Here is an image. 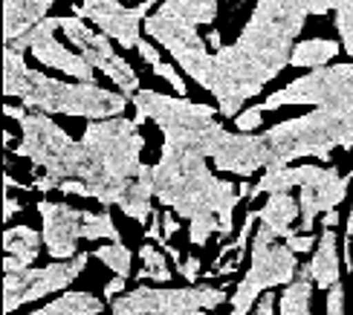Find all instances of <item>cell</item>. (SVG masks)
Wrapping results in <instances>:
<instances>
[{
    "instance_id": "cell-8",
    "label": "cell",
    "mask_w": 353,
    "mask_h": 315,
    "mask_svg": "<svg viewBox=\"0 0 353 315\" xmlns=\"http://www.w3.org/2000/svg\"><path fill=\"white\" fill-rule=\"evenodd\" d=\"M272 145L267 133H226L220 142L217 154L212 156V165L220 174H232L241 179H252L258 171H267L272 165Z\"/></svg>"
},
{
    "instance_id": "cell-2",
    "label": "cell",
    "mask_w": 353,
    "mask_h": 315,
    "mask_svg": "<svg viewBox=\"0 0 353 315\" xmlns=\"http://www.w3.org/2000/svg\"><path fill=\"white\" fill-rule=\"evenodd\" d=\"M21 125L23 136L14 148V156H26L35 168H41V174H50L55 179H84L87 185L108 179L105 165L96 159V154L61 130L50 113L29 110Z\"/></svg>"
},
{
    "instance_id": "cell-14",
    "label": "cell",
    "mask_w": 353,
    "mask_h": 315,
    "mask_svg": "<svg viewBox=\"0 0 353 315\" xmlns=\"http://www.w3.org/2000/svg\"><path fill=\"white\" fill-rule=\"evenodd\" d=\"M105 312V301L93 292H64L47 307H41L29 315H101Z\"/></svg>"
},
{
    "instance_id": "cell-1",
    "label": "cell",
    "mask_w": 353,
    "mask_h": 315,
    "mask_svg": "<svg viewBox=\"0 0 353 315\" xmlns=\"http://www.w3.org/2000/svg\"><path fill=\"white\" fill-rule=\"evenodd\" d=\"M154 197L159 205L174 208L180 220H194L200 214H217L238 194L232 179H217L205 156L168 145L163 139V154L157 162V185Z\"/></svg>"
},
{
    "instance_id": "cell-23",
    "label": "cell",
    "mask_w": 353,
    "mask_h": 315,
    "mask_svg": "<svg viewBox=\"0 0 353 315\" xmlns=\"http://www.w3.org/2000/svg\"><path fill=\"white\" fill-rule=\"evenodd\" d=\"M176 275L185 278L188 283H197L200 275H203V261H200V254H188V258H183L180 263H176Z\"/></svg>"
},
{
    "instance_id": "cell-10",
    "label": "cell",
    "mask_w": 353,
    "mask_h": 315,
    "mask_svg": "<svg viewBox=\"0 0 353 315\" xmlns=\"http://www.w3.org/2000/svg\"><path fill=\"white\" fill-rule=\"evenodd\" d=\"M47 249L43 246V234L32 226H6L3 232V269L6 272H14V269H26L35 266L38 254Z\"/></svg>"
},
{
    "instance_id": "cell-30",
    "label": "cell",
    "mask_w": 353,
    "mask_h": 315,
    "mask_svg": "<svg viewBox=\"0 0 353 315\" xmlns=\"http://www.w3.org/2000/svg\"><path fill=\"white\" fill-rule=\"evenodd\" d=\"M336 226H339V208L321 214V229H336Z\"/></svg>"
},
{
    "instance_id": "cell-11",
    "label": "cell",
    "mask_w": 353,
    "mask_h": 315,
    "mask_svg": "<svg viewBox=\"0 0 353 315\" xmlns=\"http://www.w3.org/2000/svg\"><path fill=\"white\" fill-rule=\"evenodd\" d=\"M342 261H339V237L336 229H321L319 243L313 249L310 258V272H313V283L316 289H330L336 283H342Z\"/></svg>"
},
{
    "instance_id": "cell-17",
    "label": "cell",
    "mask_w": 353,
    "mask_h": 315,
    "mask_svg": "<svg viewBox=\"0 0 353 315\" xmlns=\"http://www.w3.org/2000/svg\"><path fill=\"white\" fill-rule=\"evenodd\" d=\"M93 258H99L101 263H105L113 275L119 278H130V266H134V252H130V246H125L122 240H108L105 246H99L93 252Z\"/></svg>"
},
{
    "instance_id": "cell-22",
    "label": "cell",
    "mask_w": 353,
    "mask_h": 315,
    "mask_svg": "<svg viewBox=\"0 0 353 315\" xmlns=\"http://www.w3.org/2000/svg\"><path fill=\"white\" fill-rule=\"evenodd\" d=\"M284 243L296 252V254H313V249H316V243H319V237L310 232V234H304V232H299V229H292L287 237H284Z\"/></svg>"
},
{
    "instance_id": "cell-25",
    "label": "cell",
    "mask_w": 353,
    "mask_h": 315,
    "mask_svg": "<svg viewBox=\"0 0 353 315\" xmlns=\"http://www.w3.org/2000/svg\"><path fill=\"white\" fill-rule=\"evenodd\" d=\"M327 315H345V289L342 283L327 289Z\"/></svg>"
},
{
    "instance_id": "cell-15",
    "label": "cell",
    "mask_w": 353,
    "mask_h": 315,
    "mask_svg": "<svg viewBox=\"0 0 353 315\" xmlns=\"http://www.w3.org/2000/svg\"><path fill=\"white\" fill-rule=\"evenodd\" d=\"M313 289H316V283L301 281V278L281 287V295H278V315H313L310 312Z\"/></svg>"
},
{
    "instance_id": "cell-27",
    "label": "cell",
    "mask_w": 353,
    "mask_h": 315,
    "mask_svg": "<svg viewBox=\"0 0 353 315\" xmlns=\"http://www.w3.org/2000/svg\"><path fill=\"white\" fill-rule=\"evenodd\" d=\"M180 232V217H176V212L171 208V212H163V234H165V246L171 243V237Z\"/></svg>"
},
{
    "instance_id": "cell-24",
    "label": "cell",
    "mask_w": 353,
    "mask_h": 315,
    "mask_svg": "<svg viewBox=\"0 0 353 315\" xmlns=\"http://www.w3.org/2000/svg\"><path fill=\"white\" fill-rule=\"evenodd\" d=\"M145 237L154 240V243H159V246H165V234H163V212H159V208H154L151 217H148V223H145Z\"/></svg>"
},
{
    "instance_id": "cell-20",
    "label": "cell",
    "mask_w": 353,
    "mask_h": 315,
    "mask_svg": "<svg viewBox=\"0 0 353 315\" xmlns=\"http://www.w3.org/2000/svg\"><path fill=\"white\" fill-rule=\"evenodd\" d=\"M214 234H220L217 214H200L194 220H188V240H191V246H205Z\"/></svg>"
},
{
    "instance_id": "cell-13",
    "label": "cell",
    "mask_w": 353,
    "mask_h": 315,
    "mask_svg": "<svg viewBox=\"0 0 353 315\" xmlns=\"http://www.w3.org/2000/svg\"><path fill=\"white\" fill-rule=\"evenodd\" d=\"M339 52H342V43H339V41H327V38H299L296 47H292L290 64H292V67H301V70H319V67L333 64Z\"/></svg>"
},
{
    "instance_id": "cell-21",
    "label": "cell",
    "mask_w": 353,
    "mask_h": 315,
    "mask_svg": "<svg viewBox=\"0 0 353 315\" xmlns=\"http://www.w3.org/2000/svg\"><path fill=\"white\" fill-rule=\"evenodd\" d=\"M263 122H267V116H263V108L261 104H246V108L232 119V125L238 133H255L263 128Z\"/></svg>"
},
{
    "instance_id": "cell-6",
    "label": "cell",
    "mask_w": 353,
    "mask_h": 315,
    "mask_svg": "<svg viewBox=\"0 0 353 315\" xmlns=\"http://www.w3.org/2000/svg\"><path fill=\"white\" fill-rule=\"evenodd\" d=\"M81 142L96 154V159L105 165L108 176L116 179H134L142 168V148L145 139L139 133V125L125 116L99 119L84 128Z\"/></svg>"
},
{
    "instance_id": "cell-5",
    "label": "cell",
    "mask_w": 353,
    "mask_h": 315,
    "mask_svg": "<svg viewBox=\"0 0 353 315\" xmlns=\"http://www.w3.org/2000/svg\"><path fill=\"white\" fill-rule=\"evenodd\" d=\"M232 295L223 287L188 283V287H137L110 301V315H209Z\"/></svg>"
},
{
    "instance_id": "cell-7",
    "label": "cell",
    "mask_w": 353,
    "mask_h": 315,
    "mask_svg": "<svg viewBox=\"0 0 353 315\" xmlns=\"http://www.w3.org/2000/svg\"><path fill=\"white\" fill-rule=\"evenodd\" d=\"M87 258H90V254L81 252L70 261H52L50 266H26V269L6 272V278H3V312L12 315L21 304L38 301V298H47L52 292L67 289L70 283L87 269Z\"/></svg>"
},
{
    "instance_id": "cell-28",
    "label": "cell",
    "mask_w": 353,
    "mask_h": 315,
    "mask_svg": "<svg viewBox=\"0 0 353 315\" xmlns=\"http://www.w3.org/2000/svg\"><path fill=\"white\" fill-rule=\"evenodd\" d=\"M125 287H128V278H119V275H116L113 281H108V283H105V301H113V298L125 295Z\"/></svg>"
},
{
    "instance_id": "cell-31",
    "label": "cell",
    "mask_w": 353,
    "mask_h": 315,
    "mask_svg": "<svg viewBox=\"0 0 353 315\" xmlns=\"http://www.w3.org/2000/svg\"><path fill=\"white\" fill-rule=\"evenodd\" d=\"M345 237H353V191H350V212H347V223H345Z\"/></svg>"
},
{
    "instance_id": "cell-26",
    "label": "cell",
    "mask_w": 353,
    "mask_h": 315,
    "mask_svg": "<svg viewBox=\"0 0 353 315\" xmlns=\"http://www.w3.org/2000/svg\"><path fill=\"white\" fill-rule=\"evenodd\" d=\"M275 312H278V295L270 289V292H263V295L258 298L252 315H275Z\"/></svg>"
},
{
    "instance_id": "cell-3",
    "label": "cell",
    "mask_w": 353,
    "mask_h": 315,
    "mask_svg": "<svg viewBox=\"0 0 353 315\" xmlns=\"http://www.w3.org/2000/svg\"><path fill=\"white\" fill-rule=\"evenodd\" d=\"M267 139L272 145V165H292V159L316 156L333 162V151H353V116L330 108H316L296 119L270 128Z\"/></svg>"
},
{
    "instance_id": "cell-9",
    "label": "cell",
    "mask_w": 353,
    "mask_h": 315,
    "mask_svg": "<svg viewBox=\"0 0 353 315\" xmlns=\"http://www.w3.org/2000/svg\"><path fill=\"white\" fill-rule=\"evenodd\" d=\"M38 214H41V234L43 246H47L52 261H70L81 254L79 240L81 237V212L70 200L52 203V200H38Z\"/></svg>"
},
{
    "instance_id": "cell-16",
    "label": "cell",
    "mask_w": 353,
    "mask_h": 315,
    "mask_svg": "<svg viewBox=\"0 0 353 315\" xmlns=\"http://www.w3.org/2000/svg\"><path fill=\"white\" fill-rule=\"evenodd\" d=\"M139 258H142V272H137L139 281H154V283H171L174 272H171V266H168V252L159 246V243H145L139 249Z\"/></svg>"
},
{
    "instance_id": "cell-12",
    "label": "cell",
    "mask_w": 353,
    "mask_h": 315,
    "mask_svg": "<svg viewBox=\"0 0 353 315\" xmlns=\"http://www.w3.org/2000/svg\"><path fill=\"white\" fill-rule=\"evenodd\" d=\"M299 217H301V205L296 197H292V191L267 194V203H261V208H258L261 226L270 229L278 240H284L292 229H296Z\"/></svg>"
},
{
    "instance_id": "cell-18",
    "label": "cell",
    "mask_w": 353,
    "mask_h": 315,
    "mask_svg": "<svg viewBox=\"0 0 353 315\" xmlns=\"http://www.w3.org/2000/svg\"><path fill=\"white\" fill-rule=\"evenodd\" d=\"M81 237L84 240H119L110 212H81Z\"/></svg>"
},
{
    "instance_id": "cell-29",
    "label": "cell",
    "mask_w": 353,
    "mask_h": 315,
    "mask_svg": "<svg viewBox=\"0 0 353 315\" xmlns=\"http://www.w3.org/2000/svg\"><path fill=\"white\" fill-rule=\"evenodd\" d=\"M14 212H21V200H14V197H12V191H6V200H3V220L9 223Z\"/></svg>"
},
{
    "instance_id": "cell-19",
    "label": "cell",
    "mask_w": 353,
    "mask_h": 315,
    "mask_svg": "<svg viewBox=\"0 0 353 315\" xmlns=\"http://www.w3.org/2000/svg\"><path fill=\"white\" fill-rule=\"evenodd\" d=\"M299 205H301V217H299V232L310 234L316 229V220L321 217V208H319V197H316V188L313 185H301L299 188Z\"/></svg>"
},
{
    "instance_id": "cell-4",
    "label": "cell",
    "mask_w": 353,
    "mask_h": 315,
    "mask_svg": "<svg viewBox=\"0 0 353 315\" xmlns=\"http://www.w3.org/2000/svg\"><path fill=\"white\" fill-rule=\"evenodd\" d=\"M249 258H252V263H249L246 275L238 281V287H234L229 298V304H232L229 315H252L258 298L270 289L292 283L301 266L299 254L284 240H278L270 229H263L261 223L252 234V243H249Z\"/></svg>"
}]
</instances>
